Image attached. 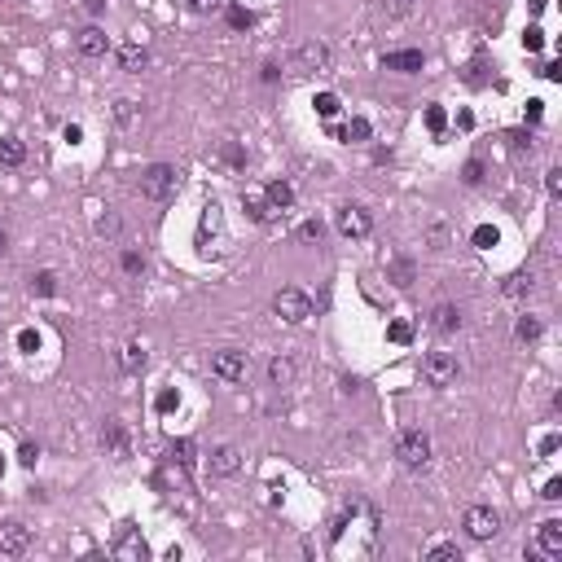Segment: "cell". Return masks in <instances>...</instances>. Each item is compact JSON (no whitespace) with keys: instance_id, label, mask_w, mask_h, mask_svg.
<instances>
[{"instance_id":"7","label":"cell","mask_w":562,"mask_h":562,"mask_svg":"<svg viewBox=\"0 0 562 562\" xmlns=\"http://www.w3.org/2000/svg\"><path fill=\"white\" fill-rule=\"evenodd\" d=\"M461 527L470 532V540H492V536L501 532V514L492 505H470L466 519H461Z\"/></svg>"},{"instance_id":"30","label":"cell","mask_w":562,"mask_h":562,"mask_svg":"<svg viewBox=\"0 0 562 562\" xmlns=\"http://www.w3.org/2000/svg\"><path fill=\"white\" fill-rule=\"evenodd\" d=\"M470 242L479 246V251H492V246L501 242V233H497V228H492V224H479L474 233H470Z\"/></svg>"},{"instance_id":"41","label":"cell","mask_w":562,"mask_h":562,"mask_svg":"<svg viewBox=\"0 0 562 562\" xmlns=\"http://www.w3.org/2000/svg\"><path fill=\"white\" fill-rule=\"evenodd\" d=\"M484 71H488V66H484V62L474 57V62L466 66V84H470V88H479V84H488V75H484Z\"/></svg>"},{"instance_id":"11","label":"cell","mask_w":562,"mask_h":562,"mask_svg":"<svg viewBox=\"0 0 562 562\" xmlns=\"http://www.w3.org/2000/svg\"><path fill=\"white\" fill-rule=\"evenodd\" d=\"M207 470L216 474V479H233V474L242 470V453L233 448V444H220V448L207 457Z\"/></svg>"},{"instance_id":"53","label":"cell","mask_w":562,"mask_h":562,"mask_svg":"<svg viewBox=\"0 0 562 562\" xmlns=\"http://www.w3.org/2000/svg\"><path fill=\"white\" fill-rule=\"evenodd\" d=\"M554 448H558V435H544V439H540V457H549Z\"/></svg>"},{"instance_id":"57","label":"cell","mask_w":562,"mask_h":562,"mask_svg":"<svg viewBox=\"0 0 562 562\" xmlns=\"http://www.w3.org/2000/svg\"><path fill=\"white\" fill-rule=\"evenodd\" d=\"M0 255H5V233H0Z\"/></svg>"},{"instance_id":"39","label":"cell","mask_w":562,"mask_h":562,"mask_svg":"<svg viewBox=\"0 0 562 562\" xmlns=\"http://www.w3.org/2000/svg\"><path fill=\"white\" fill-rule=\"evenodd\" d=\"M123 273L141 277V273H145V255H141V251H123Z\"/></svg>"},{"instance_id":"45","label":"cell","mask_w":562,"mask_h":562,"mask_svg":"<svg viewBox=\"0 0 562 562\" xmlns=\"http://www.w3.org/2000/svg\"><path fill=\"white\" fill-rule=\"evenodd\" d=\"M18 347H22V352H36V347H40V334H36V329H18Z\"/></svg>"},{"instance_id":"43","label":"cell","mask_w":562,"mask_h":562,"mask_svg":"<svg viewBox=\"0 0 562 562\" xmlns=\"http://www.w3.org/2000/svg\"><path fill=\"white\" fill-rule=\"evenodd\" d=\"M461 180H466V185H479V180H484V163H479V158H470L466 167H461Z\"/></svg>"},{"instance_id":"13","label":"cell","mask_w":562,"mask_h":562,"mask_svg":"<svg viewBox=\"0 0 562 562\" xmlns=\"http://www.w3.org/2000/svg\"><path fill=\"white\" fill-rule=\"evenodd\" d=\"M114 558L119 562H145L150 558V544H145L141 532H123L119 540H114Z\"/></svg>"},{"instance_id":"10","label":"cell","mask_w":562,"mask_h":562,"mask_svg":"<svg viewBox=\"0 0 562 562\" xmlns=\"http://www.w3.org/2000/svg\"><path fill=\"white\" fill-rule=\"evenodd\" d=\"M373 228V216L365 207H338V233L343 238H365Z\"/></svg>"},{"instance_id":"23","label":"cell","mask_w":562,"mask_h":562,"mask_svg":"<svg viewBox=\"0 0 562 562\" xmlns=\"http://www.w3.org/2000/svg\"><path fill=\"white\" fill-rule=\"evenodd\" d=\"M31 294H40V299H53V294H57V273H36V277H31Z\"/></svg>"},{"instance_id":"48","label":"cell","mask_w":562,"mask_h":562,"mask_svg":"<svg viewBox=\"0 0 562 562\" xmlns=\"http://www.w3.org/2000/svg\"><path fill=\"white\" fill-rule=\"evenodd\" d=\"M544 501H558L562 497V479H549V484H544V492H540Z\"/></svg>"},{"instance_id":"25","label":"cell","mask_w":562,"mask_h":562,"mask_svg":"<svg viewBox=\"0 0 562 562\" xmlns=\"http://www.w3.org/2000/svg\"><path fill=\"white\" fill-rule=\"evenodd\" d=\"M505 294H509V299H523V294H536V277H527V273L509 277V281H505Z\"/></svg>"},{"instance_id":"14","label":"cell","mask_w":562,"mask_h":562,"mask_svg":"<svg viewBox=\"0 0 562 562\" xmlns=\"http://www.w3.org/2000/svg\"><path fill=\"white\" fill-rule=\"evenodd\" d=\"M426 57H422V48H400V53H383V71H400V75H413V71H422Z\"/></svg>"},{"instance_id":"22","label":"cell","mask_w":562,"mask_h":562,"mask_svg":"<svg viewBox=\"0 0 562 562\" xmlns=\"http://www.w3.org/2000/svg\"><path fill=\"white\" fill-rule=\"evenodd\" d=\"M439 334H453V329H461V312L453 308V303H439L435 308V321H431Z\"/></svg>"},{"instance_id":"46","label":"cell","mask_w":562,"mask_h":562,"mask_svg":"<svg viewBox=\"0 0 562 562\" xmlns=\"http://www.w3.org/2000/svg\"><path fill=\"white\" fill-rule=\"evenodd\" d=\"M185 5H189L193 13H216V9L224 5V0H185Z\"/></svg>"},{"instance_id":"55","label":"cell","mask_w":562,"mask_h":562,"mask_svg":"<svg viewBox=\"0 0 562 562\" xmlns=\"http://www.w3.org/2000/svg\"><path fill=\"white\" fill-rule=\"evenodd\" d=\"M387 5H391V13H409V9H413V0H387Z\"/></svg>"},{"instance_id":"47","label":"cell","mask_w":562,"mask_h":562,"mask_svg":"<svg viewBox=\"0 0 562 562\" xmlns=\"http://www.w3.org/2000/svg\"><path fill=\"white\" fill-rule=\"evenodd\" d=\"M413 281V263H395V286H409Z\"/></svg>"},{"instance_id":"42","label":"cell","mask_w":562,"mask_h":562,"mask_svg":"<svg viewBox=\"0 0 562 562\" xmlns=\"http://www.w3.org/2000/svg\"><path fill=\"white\" fill-rule=\"evenodd\" d=\"M544 193H549V198H562V172H558V167L544 172Z\"/></svg>"},{"instance_id":"12","label":"cell","mask_w":562,"mask_h":562,"mask_svg":"<svg viewBox=\"0 0 562 562\" xmlns=\"http://www.w3.org/2000/svg\"><path fill=\"white\" fill-rule=\"evenodd\" d=\"M536 549H540V558H549V562L562 558V523H558V519H544V523H540Z\"/></svg>"},{"instance_id":"37","label":"cell","mask_w":562,"mask_h":562,"mask_svg":"<svg viewBox=\"0 0 562 562\" xmlns=\"http://www.w3.org/2000/svg\"><path fill=\"white\" fill-rule=\"evenodd\" d=\"M523 48H527V53H540V48H544V31L540 27H527L523 31Z\"/></svg>"},{"instance_id":"5","label":"cell","mask_w":562,"mask_h":562,"mask_svg":"<svg viewBox=\"0 0 562 562\" xmlns=\"http://www.w3.org/2000/svg\"><path fill=\"white\" fill-rule=\"evenodd\" d=\"M273 312L286 325H303L308 317H312V299L303 290H294V286H286V290H277V299H273Z\"/></svg>"},{"instance_id":"28","label":"cell","mask_w":562,"mask_h":562,"mask_svg":"<svg viewBox=\"0 0 562 562\" xmlns=\"http://www.w3.org/2000/svg\"><path fill=\"white\" fill-rule=\"evenodd\" d=\"M123 369H128V373H141V369H145V347H141V343H128V347H123Z\"/></svg>"},{"instance_id":"15","label":"cell","mask_w":562,"mask_h":562,"mask_svg":"<svg viewBox=\"0 0 562 562\" xmlns=\"http://www.w3.org/2000/svg\"><path fill=\"white\" fill-rule=\"evenodd\" d=\"M75 48H79L84 57H106V53H110V40H106L102 27H84V31L75 36Z\"/></svg>"},{"instance_id":"38","label":"cell","mask_w":562,"mask_h":562,"mask_svg":"<svg viewBox=\"0 0 562 562\" xmlns=\"http://www.w3.org/2000/svg\"><path fill=\"white\" fill-rule=\"evenodd\" d=\"M299 238H303V242H321V238H325V224H321V220H303V224H299Z\"/></svg>"},{"instance_id":"8","label":"cell","mask_w":562,"mask_h":562,"mask_svg":"<svg viewBox=\"0 0 562 562\" xmlns=\"http://www.w3.org/2000/svg\"><path fill=\"white\" fill-rule=\"evenodd\" d=\"M246 365H251V356L238 352V347H224V352L211 356V373L224 378V383H242V378H246Z\"/></svg>"},{"instance_id":"36","label":"cell","mask_w":562,"mask_h":562,"mask_svg":"<svg viewBox=\"0 0 562 562\" xmlns=\"http://www.w3.org/2000/svg\"><path fill=\"white\" fill-rule=\"evenodd\" d=\"M387 338H391V343H413V325H409V321H391V325H387Z\"/></svg>"},{"instance_id":"54","label":"cell","mask_w":562,"mask_h":562,"mask_svg":"<svg viewBox=\"0 0 562 562\" xmlns=\"http://www.w3.org/2000/svg\"><path fill=\"white\" fill-rule=\"evenodd\" d=\"M224 158H228V163H238V167H242V163H246V158H242V150H238V145H224Z\"/></svg>"},{"instance_id":"31","label":"cell","mask_w":562,"mask_h":562,"mask_svg":"<svg viewBox=\"0 0 562 562\" xmlns=\"http://www.w3.org/2000/svg\"><path fill=\"white\" fill-rule=\"evenodd\" d=\"M312 106H317V114H321V119H334L343 102H338L334 92H317V97H312Z\"/></svg>"},{"instance_id":"52","label":"cell","mask_w":562,"mask_h":562,"mask_svg":"<svg viewBox=\"0 0 562 562\" xmlns=\"http://www.w3.org/2000/svg\"><path fill=\"white\" fill-rule=\"evenodd\" d=\"M62 137L71 141V145H79V137H84V128H79V123H66V132H62Z\"/></svg>"},{"instance_id":"1","label":"cell","mask_w":562,"mask_h":562,"mask_svg":"<svg viewBox=\"0 0 562 562\" xmlns=\"http://www.w3.org/2000/svg\"><path fill=\"white\" fill-rule=\"evenodd\" d=\"M141 198H150V203H172L176 189H180V172L172 163H154V167H145L141 180H137Z\"/></svg>"},{"instance_id":"9","label":"cell","mask_w":562,"mask_h":562,"mask_svg":"<svg viewBox=\"0 0 562 562\" xmlns=\"http://www.w3.org/2000/svg\"><path fill=\"white\" fill-rule=\"evenodd\" d=\"M27 544H31V527H27V523L9 519L5 527H0V554H5V558H22Z\"/></svg>"},{"instance_id":"59","label":"cell","mask_w":562,"mask_h":562,"mask_svg":"<svg viewBox=\"0 0 562 562\" xmlns=\"http://www.w3.org/2000/svg\"><path fill=\"white\" fill-rule=\"evenodd\" d=\"M0 373H5V365H0Z\"/></svg>"},{"instance_id":"51","label":"cell","mask_w":562,"mask_h":562,"mask_svg":"<svg viewBox=\"0 0 562 562\" xmlns=\"http://www.w3.org/2000/svg\"><path fill=\"white\" fill-rule=\"evenodd\" d=\"M540 114H544V102H527V123H540Z\"/></svg>"},{"instance_id":"50","label":"cell","mask_w":562,"mask_h":562,"mask_svg":"<svg viewBox=\"0 0 562 562\" xmlns=\"http://www.w3.org/2000/svg\"><path fill=\"white\" fill-rule=\"evenodd\" d=\"M544 79H554V84H558V79H562V62H544V71H540Z\"/></svg>"},{"instance_id":"6","label":"cell","mask_w":562,"mask_h":562,"mask_svg":"<svg viewBox=\"0 0 562 562\" xmlns=\"http://www.w3.org/2000/svg\"><path fill=\"white\" fill-rule=\"evenodd\" d=\"M329 66H334V53H329L325 40H308V44H299V53H294V71L299 75H321Z\"/></svg>"},{"instance_id":"24","label":"cell","mask_w":562,"mask_h":562,"mask_svg":"<svg viewBox=\"0 0 562 562\" xmlns=\"http://www.w3.org/2000/svg\"><path fill=\"white\" fill-rule=\"evenodd\" d=\"M137 119H141L137 102H132V97H119V102H114V123H119V128H132Z\"/></svg>"},{"instance_id":"29","label":"cell","mask_w":562,"mask_h":562,"mask_svg":"<svg viewBox=\"0 0 562 562\" xmlns=\"http://www.w3.org/2000/svg\"><path fill=\"white\" fill-rule=\"evenodd\" d=\"M422 558L426 562H461V549H457V544H431Z\"/></svg>"},{"instance_id":"56","label":"cell","mask_w":562,"mask_h":562,"mask_svg":"<svg viewBox=\"0 0 562 562\" xmlns=\"http://www.w3.org/2000/svg\"><path fill=\"white\" fill-rule=\"evenodd\" d=\"M527 5H532V13H544V5H549V0H527Z\"/></svg>"},{"instance_id":"27","label":"cell","mask_w":562,"mask_h":562,"mask_svg":"<svg viewBox=\"0 0 562 562\" xmlns=\"http://www.w3.org/2000/svg\"><path fill=\"white\" fill-rule=\"evenodd\" d=\"M514 334H519V343H536V338H540V317H532V312H527V317H519Z\"/></svg>"},{"instance_id":"3","label":"cell","mask_w":562,"mask_h":562,"mask_svg":"<svg viewBox=\"0 0 562 562\" xmlns=\"http://www.w3.org/2000/svg\"><path fill=\"white\" fill-rule=\"evenodd\" d=\"M224 211L220 203H207L203 207V220H198V251L203 255H224Z\"/></svg>"},{"instance_id":"33","label":"cell","mask_w":562,"mask_h":562,"mask_svg":"<svg viewBox=\"0 0 562 562\" xmlns=\"http://www.w3.org/2000/svg\"><path fill=\"white\" fill-rule=\"evenodd\" d=\"M228 22H233L238 31H251V27H255V13L242 9V5H228Z\"/></svg>"},{"instance_id":"40","label":"cell","mask_w":562,"mask_h":562,"mask_svg":"<svg viewBox=\"0 0 562 562\" xmlns=\"http://www.w3.org/2000/svg\"><path fill=\"white\" fill-rule=\"evenodd\" d=\"M176 404H180V391H176V387H167V391H158V400H154V409H158V413H172Z\"/></svg>"},{"instance_id":"16","label":"cell","mask_w":562,"mask_h":562,"mask_svg":"<svg viewBox=\"0 0 562 562\" xmlns=\"http://www.w3.org/2000/svg\"><path fill=\"white\" fill-rule=\"evenodd\" d=\"M145 62H150V53H145V44H137V40L119 44V66H123L128 75H141V71H145Z\"/></svg>"},{"instance_id":"17","label":"cell","mask_w":562,"mask_h":562,"mask_svg":"<svg viewBox=\"0 0 562 562\" xmlns=\"http://www.w3.org/2000/svg\"><path fill=\"white\" fill-rule=\"evenodd\" d=\"M242 207H246V216H251L255 224H268V220H273L268 198H263V193H255V189H242Z\"/></svg>"},{"instance_id":"49","label":"cell","mask_w":562,"mask_h":562,"mask_svg":"<svg viewBox=\"0 0 562 562\" xmlns=\"http://www.w3.org/2000/svg\"><path fill=\"white\" fill-rule=\"evenodd\" d=\"M509 141H514V150H532V132H509Z\"/></svg>"},{"instance_id":"26","label":"cell","mask_w":562,"mask_h":562,"mask_svg":"<svg viewBox=\"0 0 562 562\" xmlns=\"http://www.w3.org/2000/svg\"><path fill=\"white\" fill-rule=\"evenodd\" d=\"M102 448L128 453V444H123V426H119V422H106V426H102Z\"/></svg>"},{"instance_id":"35","label":"cell","mask_w":562,"mask_h":562,"mask_svg":"<svg viewBox=\"0 0 562 562\" xmlns=\"http://www.w3.org/2000/svg\"><path fill=\"white\" fill-rule=\"evenodd\" d=\"M119 216H114V211H106V216H97V233H102V238H119Z\"/></svg>"},{"instance_id":"21","label":"cell","mask_w":562,"mask_h":562,"mask_svg":"<svg viewBox=\"0 0 562 562\" xmlns=\"http://www.w3.org/2000/svg\"><path fill=\"white\" fill-rule=\"evenodd\" d=\"M369 132H373L369 119H360V114H356V119H347V123L338 128V137H343L347 145H360V141H369Z\"/></svg>"},{"instance_id":"18","label":"cell","mask_w":562,"mask_h":562,"mask_svg":"<svg viewBox=\"0 0 562 562\" xmlns=\"http://www.w3.org/2000/svg\"><path fill=\"white\" fill-rule=\"evenodd\" d=\"M268 378H273V387H294V378H299V365H294L290 356H273Z\"/></svg>"},{"instance_id":"20","label":"cell","mask_w":562,"mask_h":562,"mask_svg":"<svg viewBox=\"0 0 562 562\" xmlns=\"http://www.w3.org/2000/svg\"><path fill=\"white\" fill-rule=\"evenodd\" d=\"M0 163H5V167H22V163H27V145L18 137H5V141H0Z\"/></svg>"},{"instance_id":"19","label":"cell","mask_w":562,"mask_h":562,"mask_svg":"<svg viewBox=\"0 0 562 562\" xmlns=\"http://www.w3.org/2000/svg\"><path fill=\"white\" fill-rule=\"evenodd\" d=\"M263 198H268V207H273V211H290V203H294V189L286 185V180H268Z\"/></svg>"},{"instance_id":"32","label":"cell","mask_w":562,"mask_h":562,"mask_svg":"<svg viewBox=\"0 0 562 562\" xmlns=\"http://www.w3.org/2000/svg\"><path fill=\"white\" fill-rule=\"evenodd\" d=\"M172 461H176L180 470H189L193 466V444L189 439H172Z\"/></svg>"},{"instance_id":"2","label":"cell","mask_w":562,"mask_h":562,"mask_svg":"<svg viewBox=\"0 0 562 562\" xmlns=\"http://www.w3.org/2000/svg\"><path fill=\"white\" fill-rule=\"evenodd\" d=\"M395 457H400V466L409 474H422L426 466H431V435L426 431H404L400 439H395Z\"/></svg>"},{"instance_id":"58","label":"cell","mask_w":562,"mask_h":562,"mask_svg":"<svg viewBox=\"0 0 562 562\" xmlns=\"http://www.w3.org/2000/svg\"><path fill=\"white\" fill-rule=\"evenodd\" d=\"M0 474H5V457H0Z\"/></svg>"},{"instance_id":"34","label":"cell","mask_w":562,"mask_h":562,"mask_svg":"<svg viewBox=\"0 0 562 562\" xmlns=\"http://www.w3.org/2000/svg\"><path fill=\"white\" fill-rule=\"evenodd\" d=\"M426 128H431L435 137H444V128H448V114H444V106H426Z\"/></svg>"},{"instance_id":"4","label":"cell","mask_w":562,"mask_h":562,"mask_svg":"<svg viewBox=\"0 0 562 562\" xmlns=\"http://www.w3.org/2000/svg\"><path fill=\"white\" fill-rule=\"evenodd\" d=\"M457 373H461V365H457V356L453 352H426L422 356V378H426V387H453L457 383Z\"/></svg>"},{"instance_id":"44","label":"cell","mask_w":562,"mask_h":562,"mask_svg":"<svg viewBox=\"0 0 562 562\" xmlns=\"http://www.w3.org/2000/svg\"><path fill=\"white\" fill-rule=\"evenodd\" d=\"M18 461H22L27 470H36V461H40V448H36V444H22V448H18Z\"/></svg>"}]
</instances>
